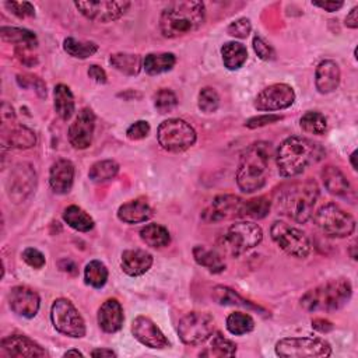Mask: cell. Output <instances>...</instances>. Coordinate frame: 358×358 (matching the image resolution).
I'll use <instances>...</instances> for the list:
<instances>
[{"label":"cell","mask_w":358,"mask_h":358,"mask_svg":"<svg viewBox=\"0 0 358 358\" xmlns=\"http://www.w3.org/2000/svg\"><path fill=\"white\" fill-rule=\"evenodd\" d=\"M325 156L326 152L319 143L307 138L291 136L277 149L276 164L282 177L294 178L322 161Z\"/></svg>","instance_id":"1"},{"label":"cell","mask_w":358,"mask_h":358,"mask_svg":"<svg viewBox=\"0 0 358 358\" xmlns=\"http://www.w3.org/2000/svg\"><path fill=\"white\" fill-rule=\"evenodd\" d=\"M319 197L318 184L308 178L283 185L276 192V204L282 214L298 224L307 222L312 214Z\"/></svg>","instance_id":"2"},{"label":"cell","mask_w":358,"mask_h":358,"mask_svg":"<svg viewBox=\"0 0 358 358\" xmlns=\"http://www.w3.org/2000/svg\"><path fill=\"white\" fill-rule=\"evenodd\" d=\"M272 153L273 147L268 142L254 143L243 153L236 171V185L244 193H254L266 185Z\"/></svg>","instance_id":"3"},{"label":"cell","mask_w":358,"mask_h":358,"mask_svg":"<svg viewBox=\"0 0 358 358\" xmlns=\"http://www.w3.org/2000/svg\"><path fill=\"white\" fill-rule=\"evenodd\" d=\"M206 6L197 0H178L170 3L161 13L160 31L165 38L188 35L203 26Z\"/></svg>","instance_id":"4"},{"label":"cell","mask_w":358,"mask_h":358,"mask_svg":"<svg viewBox=\"0 0 358 358\" xmlns=\"http://www.w3.org/2000/svg\"><path fill=\"white\" fill-rule=\"evenodd\" d=\"M352 294L351 283L347 279L329 280L301 298V307L308 312H332L344 307Z\"/></svg>","instance_id":"5"},{"label":"cell","mask_w":358,"mask_h":358,"mask_svg":"<svg viewBox=\"0 0 358 358\" xmlns=\"http://www.w3.org/2000/svg\"><path fill=\"white\" fill-rule=\"evenodd\" d=\"M263 240L262 228L252 221H240L228 227L221 238V247L229 257H241Z\"/></svg>","instance_id":"6"},{"label":"cell","mask_w":358,"mask_h":358,"mask_svg":"<svg viewBox=\"0 0 358 358\" xmlns=\"http://www.w3.org/2000/svg\"><path fill=\"white\" fill-rule=\"evenodd\" d=\"M160 146L171 153H182L190 149L196 143L195 129L184 119H167L164 121L157 133Z\"/></svg>","instance_id":"7"},{"label":"cell","mask_w":358,"mask_h":358,"mask_svg":"<svg viewBox=\"0 0 358 358\" xmlns=\"http://www.w3.org/2000/svg\"><path fill=\"white\" fill-rule=\"evenodd\" d=\"M314 220L316 227L332 238H345L355 231L354 217L336 203L323 204Z\"/></svg>","instance_id":"8"},{"label":"cell","mask_w":358,"mask_h":358,"mask_svg":"<svg viewBox=\"0 0 358 358\" xmlns=\"http://www.w3.org/2000/svg\"><path fill=\"white\" fill-rule=\"evenodd\" d=\"M270 234L272 240L287 255L297 259H304L311 254V240L302 229L284 221H276L270 228Z\"/></svg>","instance_id":"9"},{"label":"cell","mask_w":358,"mask_h":358,"mask_svg":"<svg viewBox=\"0 0 358 358\" xmlns=\"http://www.w3.org/2000/svg\"><path fill=\"white\" fill-rule=\"evenodd\" d=\"M276 354L284 358L329 357L332 347L319 337H286L277 341Z\"/></svg>","instance_id":"10"},{"label":"cell","mask_w":358,"mask_h":358,"mask_svg":"<svg viewBox=\"0 0 358 358\" xmlns=\"http://www.w3.org/2000/svg\"><path fill=\"white\" fill-rule=\"evenodd\" d=\"M51 320L54 327L65 336L74 339L86 336V323L83 316L66 298H59L52 304Z\"/></svg>","instance_id":"11"},{"label":"cell","mask_w":358,"mask_h":358,"mask_svg":"<svg viewBox=\"0 0 358 358\" xmlns=\"http://www.w3.org/2000/svg\"><path fill=\"white\" fill-rule=\"evenodd\" d=\"M214 318L207 312H190L178 325L181 340L188 345H199L209 340L214 333Z\"/></svg>","instance_id":"12"},{"label":"cell","mask_w":358,"mask_h":358,"mask_svg":"<svg viewBox=\"0 0 358 358\" xmlns=\"http://www.w3.org/2000/svg\"><path fill=\"white\" fill-rule=\"evenodd\" d=\"M77 10L88 20L95 23H111L124 17L131 2H76Z\"/></svg>","instance_id":"13"},{"label":"cell","mask_w":358,"mask_h":358,"mask_svg":"<svg viewBox=\"0 0 358 358\" xmlns=\"http://www.w3.org/2000/svg\"><path fill=\"white\" fill-rule=\"evenodd\" d=\"M294 101H295V92L293 87L284 83H277L266 87L258 94L255 99V108L258 111L273 112V111H280L291 106Z\"/></svg>","instance_id":"14"},{"label":"cell","mask_w":358,"mask_h":358,"mask_svg":"<svg viewBox=\"0 0 358 358\" xmlns=\"http://www.w3.org/2000/svg\"><path fill=\"white\" fill-rule=\"evenodd\" d=\"M37 175L33 167L27 163L17 164L10 172L8 181V195L13 203L24 202L34 190Z\"/></svg>","instance_id":"15"},{"label":"cell","mask_w":358,"mask_h":358,"mask_svg":"<svg viewBox=\"0 0 358 358\" xmlns=\"http://www.w3.org/2000/svg\"><path fill=\"white\" fill-rule=\"evenodd\" d=\"M95 129V115L90 108H83L69 128V142L74 149L84 150L92 143Z\"/></svg>","instance_id":"16"},{"label":"cell","mask_w":358,"mask_h":358,"mask_svg":"<svg viewBox=\"0 0 358 358\" xmlns=\"http://www.w3.org/2000/svg\"><path fill=\"white\" fill-rule=\"evenodd\" d=\"M244 200L235 195H220L213 199L211 204L202 213L206 222H218L240 217Z\"/></svg>","instance_id":"17"},{"label":"cell","mask_w":358,"mask_h":358,"mask_svg":"<svg viewBox=\"0 0 358 358\" xmlns=\"http://www.w3.org/2000/svg\"><path fill=\"white\" fill-rule=\"evenodd\" d=\"M9 305L15 314L31 319L38 314L41 300L33 288L27 286H16L9 293Z\"/></svg>","instance_id":"18"},{"label":"cell","mask_w":358,"mask_h":358,"mask_svg":"<svg viewBox=\"0 0 358 358\" xmlns=\"http://www.w3.org/2000/svg\"><path fill=\"white\" fill-rule=\"evenodd\" d=\"M132 333L146 347L157 350L170 347V341L164 336V333L157 327V325L152 319L146 316H138L133 320Z\"/></svg>","instance_id":"19"},{"label":"cell","mask_w":358,"mask_h":358,"mask_svg":"<svg viewBox=\"0 0 358 358\" xmlns=\"http://www.w3.org/2000/svg\"><path fill=\"white\" fill-rule=\"evenodd\" d=\"M2 352L8 357L33 358L47 357L48 352L34 340L24 334H12L2 340Z\"/></svg>","instance_id":"20"},{"label":"cell","mask_w":358,"mask_h":358,"mask_svg":"<svg viewBox=\"0 0 358 358\" xmlns=\"http://www.w3.org/2000/svg\"><path fill=\"white\" fill-rule=\"evenodd\" d=\"M74 181V165L69 160H58L49 171L51 189L58 195L69 193Z\"/></svg>","instance_id":"21"},{"label":"cell","mask_w":358,"mask_h":358,"mask_svg":"<svg viewBox=\"0 0 358 358\" xmlns=\"http://www.w3.org/2000/svg\"><path fill=\"white\" fill-rule=\"evenodd\" d=\"M124 308L117 300H106L98 311V325L105 333H115L121 330L124 325Z\"/></svg>","instance_id":"22"},{"label":"cell","mask_w":358,"mask_h":358,"mask_svg":"<svg viewBox=\"0 0 358 358\" xmlns=\"http://www.w3.org/2000/svg\"><path fill=\"white\" fill-rule=\"evenodd\" d=\"M121 266L128 276H143L152 269L153 257L143 250H129L122 254Z\"/></svg>","instance_id":"23"},{"label":"cell","mask_w":358,"mask_h":358,"mask_svg":"<svg viewBox=\"0 0 358 358\" xmlns=\"http://www.w3.org/2000/svg\"><path fill=\"white\" fill-rule=\"evenodd\" d=\"M117 217L127 224L146 222L153 217V209L143 197L124 203L117 210Z\"/></svg>","instance_id":"24"},{"label":"cell","mask_w":358,"mask_h":358,"mask_svg":"<svg viewBox=\"0 0 358 358\" xmlns=\"http://www.w3.org/2000/svg\"><path fill=\"white\" fill-rule=\"evenodd\" d=\"M315 84L320 94L333 92L340 84V67L334 60H322L316 67Z\"/></svg>","instance_id":"25"},{"label":"cell","mask_w":358,"mask_h":358,"mask_svg":"<svg viewBox=\"0 0 358 358\" xmlns=\"http://www.w3.org/2000/svg\"><path fill=\"white\" fill-rule=\"evenodd\" d=\"M320 175H322L323 185L329 193H332L337 197H343V199H348L350 195L352 193L350 182L347 181L344 174L337 167L327 165L322 170Z\"/></svg>","instance_id":"26"},{"label":"cell","mask_w":358,"mask_h":358,"mask_svg":"<svg viewBox=\"0 0 358 358\" xmlns=\"http://www.w3.org/2000/svg\"><path fill=\"white\" fill-rule=\"evenodd\" d=\"M211 297H213V300L218 305H224V307H243V308L265 312L261 307H258V305L252 304L251 301L243 298L240 294L235 293L234 290H231L229 287H225V286L214 287L213 293H211Z\"/></svg>","instance_id":"27"},{"label":"cell","mask_w":358,"mask_h":358,"mask_svg":"<svg viewBox=\"0 0 358 358\" xmlns=\"http://www.w3.org/2000/svg\"><path fill=\"white\" fill-rule=\"evenodd\" d=\"M0 37H2V40L6 42L17 45L19 49L31 51L38 45L37 35L33 31L26 29L2 27V30H0Z\"/></svg>","instance_id":"28"},{"label":"cell","mask_w":358,"mask_h":358,"mask_svg":"<svg viewBox=\"0 0 358 358\" xmlns=\"http://www.w3.org/2000/svg\"><path fill=\"white\" fill-rule=\"evenodd\" d=\"M222 62L228 70H238L244 66L248 59L247 48L240 42H227L221 48Z\"/></svg>","instance_id":"29"},{"label":"cell","mask_w":358,"mask_h":358,"mask_svg":"<svg viewBox=\"0 0 358 358\" xmlns=\"http://www.w3.org/2000/svg\"><path fill=\"white\" fill-rule=\"evenodd\" d=\"M193 258L197 265L203 266L213 275L222 273L225 270V262L222 261L221 255L215 251L207 250L206 247L197 245L193 248Z\"/></svg>","instance_id":"30"},{"label":"cell","mask_w":358,"mask_h":358,"mask_svg":"<svg viewBox=\"0 0 358 358\" xmlns=\"http://www.w3.org/2000/svg\"><path fill=\"white\" fill-rule=\"evenodd\" d=\"M142 241L152 248H165L171 244L168 229L160 224H147L140 229Z\"/></svg>","instance_id":"31"},{"label":"cell","mask_w":358,"mask_h":358,"mask_svg":"<svg viewBox=\"0 0 358 358\" xmlns=\"http://www.w3.org/2000/svg\"><path fill=\"white\" fill-rule=\"evenodd\" d=\"M55 95V111L63 121H69L73 116L76 105L72 90L65 84H58L54 91Z\"/></svg>","instance_id":"32"},{"label":"cell","mask_w":358,"mask_h":358,"mask_svg":"<svg viewBox=\"0 0 358 358\" xmlns=\"http://www.w3.org/2000/svg\"><path fill=\"white\" fill-rule=\"evenodd\" d=\"M35 143H37L35 133L26 127L12 128L9 135H6V133L3 135V145L9 146L12 149L26 150V149L34 147Z\"/></svg>","instance_id":"33"},{"label":"cell","mask_w":358,"mask_h":358,"mask_svg":"<svg viewBox=\"0 0 358 358\" xmlns=\"http://www.w3.org/2000/svg\"><path fill=\"white\" fill-rule=\"evenodd\" d=\"M177 63V58L174 54H150L143 60V67L146 73L152 76H157L165 72H170Z\"/></svg>","instance_id":"34"},{"label":"cell","mask_w":358,"mask_h":358,"mask_svg":"<svg viewBox=\"0 0 358 358\" xmlns=\"http://www.w3.org/2000/svg\"><path fill=\"white\" fill-rule=\"evenodd\" d=\"M63 220L76 231L88 232L94 228V220L79 206H69L63 211Z\"/></svg>","instance_id":"35"},{"label":"cell","mask_w":358,"mask_h":358,"mask_svg":"<svg viewBox=\"0 0 358 358\" xmlns=\"http://www.w3.org/2000/svg\"><path fill=\"white\" fill-rule=\"evenodd\" d=\"M109 62L116 70L128 76L139 74L143 67L142 58L133 54H115L111 56Z\"/></svg>","instance_id":"36"},{"label":"cell","mask_w":358,"mask_h":358,"mask_svg":"<svg viewBox=\"0 0 358 358\" xmlns=\"http://www.w3.org/2000/svg\"><path fill=\"white\" fill-rule=\"evenodd\" d=\"M236 352V344L229 339L224 337L220 332H217L210 343L207 350L202 351V357H232Z\"/></svg>","instance_id":"37"},{"label":"cell","mask_w":358,"mask_h":358,"mask_svg":"<svg viewBox=\"0 0 358 358\" xmlns=\"http://www.w3.org/2000/svg\"><path fill=\"white\" fill-rule=\"evenodd\" d=\"M119 172V164L113 160H102L97 161L91 165L88 171V177L95 184H104L113 179Z\"/></svg>","instance_id":"38"},{"label":"cell","mask_w":358,"mask_h":358,"mask_svg":"<svg viewBox=\"0 0 358 358\" xmlns=\"http://www.w3.org/2000/svg\"><path fill=\"white\" fill-rule=\"evenodd\" d=\"M270 207H272V202L265 196L255 197V199H251V200H247V202L244 200L240 217L241 218L261 220V218H265L269 214Z\"/></svg>","instance_id":"39"},{"label":"cell","mask_w":358,"mask_h":358,"mask_svg":"<svg viewBox=\"0 0 358 358\" xmlns=\"http://www.w3.org/2000/svg\"><path fill=\"white\" fill-rule=\"evenodd\" d=\"M227 329L231 334L243 336L255 329V320L244 312H234L227 318Z\"/></svg>","instance_id":"40"},{"label":"cell","mask_w":358,"mask_h":358,"mask_svg":"<svg viewBox=\"0 0 358 358\" xmlns=\"http://www.w3.org/2000/svg\"><path fill=\"white\" fill-rule=\"evenodd\" d=\"M63 48L67 55L76 59H87L92 56L98 51V45L90 41H79L76 38H66L63 42Z\"/></svg>","instance_id":"41"},{"label":"cell","mask_w":358,"mask_h":358,"mask_svg":"<svg viewBox=\"0 0 358 358\" xmlns=\"http://www.w3.org/2000/svg\"><path fill=\"white\" fill-rule=\"evenodd\" d=\"M300 125L309 135H323L327 131V119L320 112L309 111L301 117Z\"/></svg>","instance_id":"42"},{"label":"cell","mask_w":358,"mask_h":358,"mask_svg":"<svg viewBox=\"0 0 358 358\" xmlns=\"http://www.w3.org/2000/svg\"><path fill=\"white\" fill-rule=\"evenodd\" d=\"M84 279L92 288H102L108 280V269L99 261H91L84 269Z\"/></svg>","instance_id":"43"},{"label":"cell","mask_w":358,"mask_h":358,"mask_svg":"<svg viewBox=\"0 0 358 358\" xmlns=\"http://www.w3.org/2000/svg\"><path fill=\"white\" fill-rule=\"evenodd\" d=\"M178 105V98L175 92L170 88H161L154 95V106L160 113L172 112Z\"/></svg>","instance_id":"44"},{"label":"cell","mask_w":358,"mask_h":358,"mask_svg":"<svg viewBox=\"0 0 358 358\" xmlns=\"http://www.w3.org/2000/svg\"><path fill=\"white\" fill-rule=\"evenodd\" d=\"M197 104H199V109L203 111L204 113H213L218 109L220 97L214 88L204 87L199 92Z\"/></svg>","instance_id":"45"},{"label":"cell","mask_w":358,"mask_h":358,"mask_svg":"<svg viewBox=\"0 0 358 358\" xmlns=\"http://www.w3.org/2000/svg\"><path fill=\"white\" fill-rule=\"evenodd\" d=\"M252 31V24H251V20L250 19H238L235 20L234 23H231L227 29V33L231 35V37H235V38H247Z\"/></svg>","instance_id":"46"},{"label":"cell","mask_w":358,"mask_h":358,"mask_svg":"<svg viewBox=\"0 0 358 358\" xmlns=\"http://www.w3.org/2000/svg\"><path fill=\"white\" fill-rule=\"evenodd\" d=\"M5 6L19 19H29L35 16V9L30 2H6Z\"/></svg>","instance_id":"47"},{"label":"cell","mask_w":358,"mask_h":358,"mask_svg":"<svg viewBox=\"0 0 358 358\" xmlns=\"http://www.w3.org/2000/svg\"><path fill=\"white\" fill-rule=\"evenodd\" d=\"M23 261H24L29 266H31V268H34V269H42V268L45 266V263H47L44 254L40 252V251L35 250V248H27V250L23 252Z\"/></svg>","instance_id":"48"},{"label":"cell","mask_w":358,"mask_h":358,"mask_svg":"<svg viewBox=\"0 0 358 358\" xmlns=\"http://www.w3.org/2000/svg\"><path fill=\"white\" fill-rule=\"evenodd\" d=\"M282 116L280 115H275V113H266V115H261V116H255V117H251L250 121L245 124L247 128L250 129H257V128H262V127H266V125H272L275 122H279L282 121Z\"/></svg>","instance_id":"49"},{"label":"cell","mask_w":358,"mask_h":358,"mask_svg":"<svg viewBox=\"0 0 358 358\" xmlns=\"http://www.w3.org/2000/svg\"><path fill=\"white\" fill-rule=\"evenodd\" d=\"M149 133H150V125L146 121H138L133 125H131L129 129L127 131V136L131 140H142L147 138Z\"/></svg>","instance_id":"50"},{"label":"cell","mask_w":358,"mask_h":358,"mask_svg":"<svg viewBox=\"0 0 358 358\" xmlns=\"http://www.w3.org/2000/svg\"><path fill=\"white\" fill-rule=\"evenodd\" d=\"M17 81H19V84H20L22 87L35 86V91L38 92V95H40L41 98L47 97V87H45V84L42 83L41 79H38V77H35V76H27V74H24V76H19Z\"/></svg>","instance_id":"51"},{"label":"cell","mask_w":358,"mask_h":358,"mask_svg":"<svg viewBox=\"0 0 358 358\" xmlns=\"http://www.w3.org/2000/svg\"><path fill=\"white\" fill-rule=\"evenodd\" d=\"M254 49H255L257 55L262 60H272V59H275L273 48L269 44H266L261 37H255L254 38Z\"/></svg>","instance_id":"52"},{"label":"cell","mask_w":358,"mask_h":358,"mask_svg":"<svg viewBox=\"0 0 358 358\" xmlns=\"http://www.w3.org/2000/svg\"><path fill=\"white\" fill-rule=\"evenodd\" d=\"M88 76H90L94 81H97V83H99V84H105V83H106V73H105V70H104L102 67H99L98 65H91V66H90V69H88Z\"/></svg>","instance_id":"53"},{"label":"cell","mask_w":358,"mask_h":358,"mask_svg":"<svg viewBox=\"0 0 358 358\" xmlns=\"http://www.w3.org/2000/svg\"><path fill=\"white\" fill-rule=\"evenodd\" d=\"M312 5L315 8H319V9H323L325 12H329V13H333V12H337L339 9L343 8V2H312Z\"/></svg>","instance_id":"54"},{"label":"cell","mask_w":358,"mask_h":358,"mask_svg":"<svg viewBox=\"0 0 358 358\" xmlns=\"http://www.w3.org/2000/svg\"><path fill=\"white\" fill-rule=\"evenodd\" d=\"M2 117H3L5 122H6V121H15V117H16V113H15L13 106L9 105L8 102H3V104H2Z\"/></svg>","instance_id":"55"},{"label":"cell","mask_w":358,"mask_h":358,"mask_svg":"<svg viewBox=\"0 0 358 358\" xmlns=\"http://www.w3.org/2000/svg\"><path fill=\"white\" fill-rule=\"evenodd\" d=\"M358 8H354L345 17V26L348 29H357L358 27Z\"/></svg>","instance_id":"56"},{"label":"cell","mask_w":358,"mask_h":358,"mask_svg":"<svg viewBox=\"0 0 358 358\" xmlns=\"http://www.w3.org/2000/svg\"><path fill=\"white\" fill-rule=\"evenodd\" d=\"M312 326L314 329L319 330V332H329L333 329V325L329 322V320H325V319H315L312 320Z\"/></svg>","instance_id":"57"},{"label":"cell","mask_w":358,"mask_h":358,"mask_svg":"<svg viewBox=\"0 0 358 358\" xmlns=\"http://www.w3.org/2000/svg\"><path fill=\"white\" fill-rule=\"evenodd\" d=\"M91 357H116V354L108 348H97L91 352Z\"/></svg>","instance_id":"58"},{"label":"cell","mask_w":358,"mask_h":358,"mask_svg":"<svg viewBox=\"0 0 358 358\" xmlns=\"http://www.w3.org/2000/svg\"><path fill=\"white\" fill-rule=\"evenodd\" d=\"M69 355H77V357H83V352H80L79 350H69L65 352V357H69Z\"/></svg>","instance_id":"59"},{"label":"cell","mask_w":358,"mask_h":358,"mask_svg":"<svg viewBox=\"0 0 358 358\" xmlns=\"http://www.w3.org/2000/svg\"><path fill=\"white\" fill-rule=\"evenodd\" d=\"M350 161H351L352 170H357V164H355V152H352V153H351V156H350Z\"/></svg>","instance_id":"60"}]
</instances>
